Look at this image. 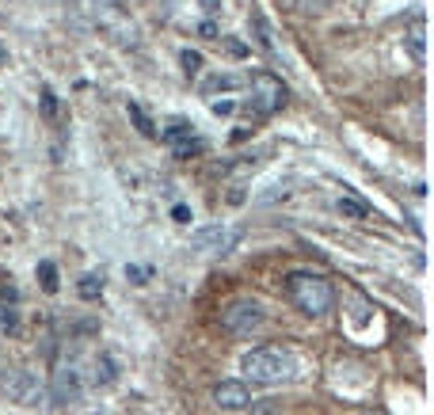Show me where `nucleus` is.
Returning <instances> with one entry per match:
<instances>
[{"label": "nucleus", "instance_id": "obj_15", "mask_svg": "<svg viewBox=\"0 0 434 415\" xmlns=\"http://www.w3.org/2000/svg\"><path fill=\"white\" fill-rule=\"evenodd\" d=\"M408 46H411L415 61L427 58V27H423V20H415V23H411V31H408Z\"/></svg>", "mask_w": 434, "mask_h": 415}, {"label": "nucleus", "instance_id": "obj_23", "mask_svg": "<svg viewBox=\"0 0 434 415\" xmlns=\"http://www.w3.org/2000/svg\"><path fill=\"white\" fill-rule=\"evenodd\" d=\"M187 134H191V126H187V122H172V126L164 130V141H172V145H175V141H183Z\"/></svg>", "mask_w": 434, "mask_h": 415}, {"label": "nucleus", "instance_id": "obj_20", "mask_svg": "<svg viewBox=\"0 0 434 415\" xmlns=\"http://www.w3.org/2000/svg\"><path fill=\"white\" fill-rule=\"evenodd\" d=\"M221 50L229 54V58H237V61L252 54V50H248V42H240V39H221Z\"/></svg>", "mask_w": 434, "mask_h": 415}, {"label": "nucleus", "instance_id": "obj_31", "mask_svg": "<svg viewBox=\"0 0 434 415\" xmlns=\"http://www.w3.org/2000/svg\"><path fill=\"white\" fill-rule=\"evenodd\" d=\"M358 415H377V411H358Z\"/></svg>", "mask_w": 434, "mask_h": 415}, {"label": "nucleus", "instance_id": "obj_24", "mask_svg": "<svg viewBox=\"0 0 434 415\" xmlns=\"http://www.w3.org/2000/svg\"><path fill=\"white\" fill-rule=\"evenodd\" d=\"M328 4H332V0H294L297 12H324Z\"/></svg>", "mask_w": 434, "mask_h": 415}, {"label": "nucleus", "instance_id": "obj_1", "mask_svg": "<svg viewBox=\"0 0 434 415\" xmlns=\"http://www.w3.org/2000/svg\"><path fill=\"white\" fill-rule=\"evenodd\" d=\"M282 290H286V301L301 316H324L335 301L332 282L324 275H316V271H290L286 282H282Z\"/></svg>", "mask_w": 434, "mask_h": 415}, {"label": "nucleus", "instance_id": "obj_14", "mask_svg": "<svg viewBox=\"0 0 434 415\" xmlns=\"http://www.w3.org/2000/svg\"><path fill=\"white\" fill-rule=\"evenodd\" d=\"M0 335H20V313L12 301H0Z\"/></svg>", "mask_w": 434, "mask_h": 415}, {"label": "nucleus", "instance_id": "obj_8", "mask_svg": "<svg viewBox=\"0 0 434 415\" xmlns=\"http://www.w3.org/2000/svg\"><path fill=\"white\" fill-rule=\"evenodd\" d=\"M46 396H50L54 404H61V408H69V404H80V396H84L80 373L73 370V366H61V370L54 373V381H50V389H46Z\"/></svg>", "mask_w": 434, "mask_h": 415}, {"label": "nucleus", "instance_id": "obj_5", "mask_svg": "<svg viewBox=\"0 0 434 415\" xmlns=\"http://www.w3.org/2000/svg\"><path fill=\"white\" fill-rule=\"evenodd\" d=\"M244 240V229L237 225H202V229L191 233V248L194 252H210V256H229V252H237V244Z\"/></svg>", "mask_w": 434, "mask_h": 415}, {"label": "nucleus", "instance_id": "obj_6", "mask_svg": "<svg viewBox=\"0 0 434 415\" xmlns=\"http://www.w3.org/2000/svg\"><path fill=\"white\" fill-rule=\"evenodd\" d=\"M0 389H4V396L12 404H23V408H39L46 400V385L39 381V373H31V370H8L0 377Z\"/></svg>", "mask_w": 434, "mask_h": 415}, {"label": "nucleus", "instance_id": "obj_3", "mask_svg": "<svg viewBox=\"0 0 434 415\" xmlns=\"http://www.w3.org/2000/svg\"><path fill=\"white\" fill-rule=\"evenodd\" d=\"M248 88H252V99H248V115L252 118H267V115H275V111L286 103V84H282L275 73H256V77L248 80Z\"/></svg>", "mask_w": 434, "mask_h": 415}, {"label": "nucleus", "instance_id": "obj_4", "mask_svg": "<svg viewBox=\"0 0 434 415\" xmlns=\"http://www.w3.org/2000/svg\"><path fill=\"white\" fill-rule=\"evenodd\" d=\"M267 324V313H263V305L256 297H237L229 309L221 313V328L229 335H237V339H248V335H256L259 328Z\"/></svg>", "mask_w": 434, "mask_h": 415}, {"label": "nucleus", "instance_id": "obj_9", "mask_svg": "<svg viewBox=\"0 0 434 415\" xmlns=\"http://www.w3.org/2000/svg\"><path fill=\"white\" fill-rule=\"evenodd\" d=\"M213 400L225 411H244L252 404V392L244 381H221V385H213Z\"/></svg>", "mask_w": 434, "mask_h": 415}, {"label": "nucleus", "instance_id": "obj_32", "mask_svg": "<svg viewBox=\"0 0 434 415\" xmlns=\"http://www.w3.org/2000/svg\"><path fill=\"white\" fill-rule=\"evenodd\" d=\"M0 65H4V50H0Z\"/></svg>", "mask_w": 434, "mask_h": 415}, {"label": "nucleus", "instance_id": "obj_16", "mask_svg": "<svg viewBox=\"0 0 434 415\" xmlns=\"http://www.w3.org/2000/svg\"><path fill=\"white\" fill-rule=\"evenodd\" d=\"M118 381V366L111 354H99L96 358V385H115Z\"/></svg>", "mask_w": 434, "mask_h": 415}, {"label": "nucleus", "instance_id": "obj_21", "mask_svg": "<svg viewBox=\"0 0 434 415\" xmlns=\"http://www.w3.org/2000/svg\"><path fill=\"white\" fill-rule=\"evenodd\" d=\"M42 115H46V122H58V96L50 88L42 92Z\"/></svg>", "mask_w": 434, "mask_h": 415}, {"label": "nucleus", "instance_id": "obj_27", "mask_svg": "<svg viewBox=\"0 0 434 415\" xmlns=\"http://www.w3.org/2000/svg\"><path fill=\"white\" fill-rule=\"evenodd\" d=\"M126 278H130V282H137V286H141V282L149 278V267H126Z\"/></svg>", "mask_w": 434, "mask_h": 415}, {"label": "nucleus", "instance_id": "obj_29", "mask_svg": "<svg viewBox=\"0 0 434 415\" xmlns=\"http://www.w3.org/2000/svg\"><path fill=\"white\" fill-rule=\"evenodd\" d=\"M244 198H248V194H244V187H240V183H232V191H229V206H240Z\"/></svg>", "mask_w": 434, "mask_h": 415}, {"label": "nucleus", "instance_id": "obj_2", "mask_svg": "<svg viewBox=\"0 0 434 415\" xmlns=\"http://www.w3.org/2000/svg\"><path fill=\"white\" fill-rule=\"evenodd\" d=\"M240 373L252 385H282L294 377V354L282 347H256L240 358Z\"/></svg>", "mask_w": 434, "mask_h": 415}, {"label": "nucleus", "instance_id": "obj_28", "mask_svg": "<svg viewBox=\"0 0 434 415\" xmlns=\"http://www.w3.org/2000/svg\"><path fill=\"white\" fill-rule=\"evenodd\" d=\"M172 218L179 225H191V210H187V206H172Z\"/></svg>", "mask_w": 434, "mask_h": 415}, {"label": "nucleus", "instance_id": "obj_12", "mask_svg": "<svg viewBox=\"0 0 434 415\" xmlns=\"http://www.w3.org/2000/svg\"><path fill=\"white\" fill-rule=\"evenodd\" d=\"M335 210L343 213V218H351V221H362V218H370V206L366 202H358V198H351V194H343L335 202Z\"/></svg>", "mask_w": 434, "mask_h": 415}, {"label": "nucleus", "instance_id": "obj_25", "mask_svg": "<svg viewBox=\"0 0 434 415\" xmlns=\"http://www.w3.org/2000/svg\"><path fill=\"white\" fill-rule=\"evenodd\" d=\"M210 111H213V115H232V111H237V103H232V99H213Z\"/></svg>", "mask_w": 434, "mask_h": 415}, {"label": "nucleus", "instance_id": "obj_30", "mask_svg": "<svg viewBox=\"0 0 434 415\" xmlns=\"http://www.w3.org/2000/svg\"><path fill=\"white\" fill-rule=\"evenodd\" d=\"M198 4H202L206 12H217V8H221V0H198Z\"/></svg>", "mask_w": 434, "mask_h": 415}, {"label": "nucleus", "instance_id": "obj_7", "mask_svg": "<svg viewBox=\"0 0 434 415\" xmlns=\"http://www.w3.org/2000/svg\"><path fill=\"white\" fill-rule=\"evenodd\" d=\"M92 12H96V23L111 39L118 42H134V23H130V12L122 0H92Z\"/></svg>", "mask_w": 434, "mask_h": 415}, {"label": "nucleus", "instance_id": "obj_17", "mask_svg": "<svg viewBox=\"0 0 434 415\" xmlns=\"http://www.w3.org/2000/svg\"><path fill=\"white\" fill-rule=\"evenodd\" d=\"M126 115H130V122L141 130V137H156V126H153V118L145 115V111L137 107V103H126Z\"/></svg>", "mask_w": 434, "mask_h": 415}, {"label": "nucleus", "instance_id": "obj_18", "mask_svg": "<svg viewBox=\"0 0 434 415\" xmlns=\"http://www.w3.org/2000/svg\"><path fill=\"white\" fill-rule=\"evenodd\" d=\"M39 282H42V290H46V294H58V286H61V282H58V267H54L50 259H42V263H39Z\"/></svg>", "mask_w": 434, "mask_h": 415}, {"label": "nucleus", "instance_id": "obj_19", "mask_svg": "<svg viewBox=\"0 0 434 415\" xmlns=\"http://www.w3.org/2000/svg\"><path fill=\"white\" fill-rule=\"evenodd\" d=\"M77 294H80L84 301H96V297L103 294V278H99V275H84L80 286H77Z\"/></svg>", "mask_w": 434, "mask_h": 415}, {"label": "nucleus", "instance_id": "obj_13", "mask_svg": "<svg viewBox=\"0 0 434 415\" xmlns=\"http://www.w3.org/2000/svg\"><path fill=\"white\" fill-rule=\"evenodd\" d=\"M175 160H191V156H202L206 153V141L202 137H194V134H187L183 141H175Z\"/></svg>", "mask_w": 434, "mask_h": 415}, {"label": "nucleus", "instance_id": "obj_11", "mask_svg": "<svg viewBox=\"0 0 434 415\" xmlns=\"http://www.w3.org/2000/svg\"><path fill=\"white\" fill-rule=\"evenodd\" d=\"M252 35H256V46H259L263 54H271V58H278V46H275V31H271V23L263 20L259 12L252 16Z\"/></svg>", "mask_w": 434, "mask_h": 415}, {"label": "nucleus", "instance_id": "obj_26", "mask_svg": "<svg viewBox=\"0 0 434 415\" xmlns=\"http://www.w3.org/2000/svg\"><path fill=\"white\" fill-rule=\"evenodd\" d=\"M198 35H202V39H221V31H217V23H198Z\"/></svg>", "mask_w": 434, "mask_h": 415}, {"label": "nucleus", "instance_id": "obj_10", "mask_svg": "<svg viewBox=\"0 0 434 415\" xmlns=\"http://www.w3.org/2000/svg\"><path fill=\"white\" fill-rule=\"evenodd\" d=\"M240 88H248V77H240V73H210L198 92L210 99V96H217V92H240Z\"/></svg>", "mask_w": 434, "mask_h": 415}, {"label": "nucleus", "instance_id": "obj_22", "mask_svg": "<svg viewBox=\"0 0 434 415\" xmlns=\"http://www.w3.org/2000/svg\"><path fill=\"white\" fill-rule=\"evenodd\" d=\"M179 61H183L187 77H191V73H198V69H202V54H198V50H183V54H179Z\"/></svg>", "mask_w": 434, "mask_h": 415}]
</instances>
